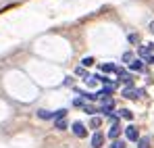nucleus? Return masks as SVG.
Here are the masks:
<instances>
[{
    "mask_svg": "<svg viewBox=\"0 0 154 148\" xmlns=\"http://www.w3.org/2000/svg\"><path fill=\"white\" fill-rule=\"evenodd\" d=\"M104 140H106V136H104L102 131H94V136H92V148H102Z\"/></svg>",
    "mask_w": 154,
    "mask_h": 148,
    "instance_id": "1",
    "label": "nucleus"
},
{
    "mask_svg": "<svg viewBox=\"0 0 154 148\" xmlns=\"http://www.w3.org/2000/svg\"><path fill=\"white\" fill-rule=\"evenodd\" d=\"M71 129H73V134H75L77 138H85L88 136V129H85V125L81 123V121H75V123L71 125Z\"/></svg>",
    "mask_w": 154,
    "mask_h": 148,
    "instance_id": "2",
    "label": "nucleus"
},
{
    "mask_svg": "<svg viewBox=\"0 0 154 148\" xmlns=\"http://www.w3.org/2000/svg\"><path fill=\"white\" fill-rule=\"evenodd\" d=\"M112 109H115V102H112V98H106V100H102V104H100V113L102 115H110L112 113Z\"/></svg>",
    "mask_w": 154,
    "mask_h": 148,
    "instance_id": "3",
    "label": "nucleus"
},
{
    "mask_svg": "<svg viewBox=\"0 0 154 148\" xmlns=\"http://www.w3.org/2000/svg\"><path fill=\"white\" fill-rule=\"evenodd\" d=\"M125 138H127L129 142H137V140H140L137 127H133V125H129V127H125Z\"/></svg>",
    "mask_w": 154,
    "mask_h": 148,
    "instance_id": "4",
    "label": "nucleus"
},
{
    "mask_svg": "<svg viewBox=\"0 0 154 148\" xmlns=\"http://www.w3.org/2000/svg\"><path fill=\"white\" fill-rule=\"evenodd\" d=\"M125 98H129V100H135L137 96H142L144 94V90H135V88H125L123 92H121Z\"/></svg>",
    "mask_w": 154,
    "mask_h": 148,
    "instance_id": "5",
    "label": "nucleus"
},
{
    "mask_svg": "<svg viewBox=\"0 0 154 148\" xmlns=\"http://www.w3.org/2000/svg\"><path fill=\"white\" fill-rule=\"evenodd\" d=\"M110 94H112V86H104V88H100V90L96 92V98L106 100V98H110Z\"/></svg>",
    "mask_w": 154,
    "mask_h": 148,
    "instance_id": "6",
    "label": "nucleus"
},
{
    "mask_svg": "<svg viewBox=\"0 0 154 148\" xmlns=\"http://www.w3.org/2000/svg\"><path fill=\"white\" fill-rule=\"evenodd\" d=\"M119 134H121V123H119V121H112L110 129H108V138L117 140V138H119Z\"/></svg>",
    "mask_w": 154,
    "mask_h": 148,
    "instance_id": "7",
    "label": "nucleus"
},
{
    "mask_svg": "<svg viewBox=\"0 0 154 148\" xmlns=\"http://www.w3.org/2000/svg\"><path fill=\"white\" fill-rule=\"evenodd\" d=\"M129 69H131V71H137V73H140V71H144V61H142V58L131 61V63H129Z\"/></svg>",
    "mask_w": 154,
    "mask_h": 148,
    "instance_id": "8",
    "label": "nucleus"
},
{
    "mask_svg": "<svg viewBox=\"0 0 154 148\" xmlns=\"http://www.w3.org/2000/svg\"><path fill=\"white\" fill-rule=\"evenodd\" d=\"M150 54H154V44H146V46H142L140 48V56H150Z\"/></svg>",
    "mask_w": 154,
    "mask_h": 148,
    "instance_id": "9",
    "label": "nucleus"
},
{
    "mask_svg": "<svg viewBox=\"0 0 154 148\" xmlns=\"http://www.w3.org/2000/svg\"><path fill=\"white\" fill-rule=\"evenodd\" d=\"M115 69H117V65H112V63L100 65V71H102V73H115Z\"/></svg>",
    "mask_w": 154,
    "mask_h": 148,
    "instance_id": "10",
    "label": "nucleus"
},
{
    "mask_svg": "<svg viewBox=\"0 0 154 148\" xmlns=\"http://www.w3.org/2000/svg\"><path fill=\"white\" fill-rule=\"evenodd\" d=\"M52 115H54V117H52L54 121H58V119H65V117H67V109H58V111H56V113H52Z\"/></svg>",
    "mask_w": 154,
    "mask_h": 148,
    "instance_id": "11",
    "label": "nucleus"
},
{
    "mask_svg": "<svg viewBox=\"0 0 154 148\" xmlns=\"http://www.w3.org/2000/svg\"><path fill=\"white\" fill-rule=\"evenodd\" d=\"M119 117H123V119H133V113H131L129 109H121V111H119Z\"/></svg>",
    "mask_w": 154,
    "mask_h": 148,
    "instance_id": "12",
    "label": "nucleus"
},
{
    "mask_svg": "<svg viewBox=\"0 0 154 148\" xmlns=\"http://www.w3.org/2000/svg\"><path fill=\"white\" fill-rule=\"evenodd\" d=\"M137 148H150V138H140L137 140Z\"/></svg>",
    "mask_w": 154,
    "mask_h": 148,
    "instance_id": "13",
    "label": "nucleus"
},
{
    "mask_svg": "<svg viewBox=\"0 0 154 148\" xmlns=\"http://www.w3.org/2000/svg\"><path fill=\"white\" fill-rule=\"evenodd\" d=\"M54 127H56V129H60V131H63V129H67V127H69V123H67V121H65V119H58V121H54Z\"/></svg>",
    "mask_w": 154,
    "mask_h": 148,
    "instance_id": "14",
    "label": "nucleus"
},
{
    "mask_svg": "<svg viewBox=\"0 0 154 148\" xmlns=\"http://www.w3.org/2000/svg\"><path fill=\"white\" fill-rule=\"evenodd\" d=\"M38 117H40V119H52L54 115L48 113V111H44V109H40V111H38Z\"/></svg>",
    "mask_w": 154,
    "mask_h": 148,
    "instance_id": "15",
    "label": "nucleus"
},
{
    "mask_svg": "<svg viewBox=\"0 0 154 148\" xmlns=\"http://www.w3.org/2000/svg\"><path fill=\"white\" fill-rule=\"evenodd\" d=\"M83 113L94 115V113H98V109H96V106H92V104H85V106H83Z\"/></svg>",
    "mask_w": 154,
    "mask_h": 148,
    "instance_id": "16",
    "label": "nucleus"
},
{
    "mask_svg": "<svg viewBox=\"0 0 154 148\" xmlns=\"http://www.w3.org/2000/svg\"><path fill=\"white\" fill-rule=\"evenodd\" d=\"M119 81H121V83H131V81H133V77H131V75L129 73H125V75H121V77H119Z\"/></svg>",
    "mask_w": 154,
    "mask_h": 148,
    "instance_id": "17",
    "label": "nucleus"
},
{
    "mask_svg": "<svg viewBox=\"0 0 154 148\" xmlns=\"http://www.w3.org/2000/svg\"><path fill=\"white\" fill-rule=\"evenodd\" d=\"M92 127H94V129H96V131H98V127H100V125H102V119H100V117H94V119H92Z\"/></svg>",
    "mask_w": 154,
    "mask_h": 148,
    "instance_id": "18",
    "label": "nucleus"
},
{
    "mask_svg": "<svg viewBox=\"0 0 154 148\" xmlns=\"http://www.w3.org/2000/svg\"><path fill=\"white\" fill-rule=\"evenodd\" d=\"M92 65H94V58H92V56H85V58L81 61V67H92Z\"/></svg>",
    "mask_w": 154,
    "mask_h": 148,
    "instance_id": "19",
    "label": "nucleus"
},
{
    "mask_svg": "<svg viewBox=\"0 0 154 148\" xmlns=\"http://www.w3.org/2000/svg\"><path fill=\"white\" fill-rule=\"evenodd\" d=\"M110 148H125V142H123V140H115V142L110 144Z\"/></svg>",
    "mask_w": 154,
    "mask_h": 148,
    "instance_id": "20",
    "label": "nucleus"
},
{
    "mask_svg": "<svg viewBox=\"0 0 154 148\" xmlns=\"http://www.w3.org/2000/svg\"><path fill=\"white\" fill-rule=\"evenodd\" d=\"M75 73H77V75H83L85 79H88V77H92L90 73H85V69H83V67H77V69H75Z\"/></svg>",
    "mask_w": 154,
    "mask_h": 148,
    "instance_id": "21",
    "label": "nucleus"
},
{
    "mask_svg": "<svg viewBox=\"0 0 154 148\" xmlns=\"http://www.w3.org/2000/svg\"><path fill=\"white\" fill-rule=\"evenodd\" d=\"M73 104H75V106H81V109H83V106H85L88 102H85L83 98H75V100H73Z\"/></svg>",
    "mask_w": 154,
    "mask_h": 148,
    "instance_id": "22",
    "label": "nucleus"
},
{
    "mask_svg": "<svg viewBox=\"0 0 154 148\" xmlns=\"http://www.w3.org/2000/svg\"><path fill=\"white\" fill-rule=\"evenodd\" d=\"M129 42H131V44L140 42V36H137V33H131V36H129Z\"/></svg>",
    "mask_w": 154,
    "mask_h": 148,
    "instance_id": "23",
    "label": "nucleus"
},
{
    "mask_svg": "<svg viewBox=\"0 0 154 148\" xmlns=\"http://www.w3.org/2000/svg\"><path fill=\"white\" fill-rule=\"evenodd\" d=\"M131 58H133L131 52H125V54H123V61H125V63H131Z\"/></svg>",
    "mask_w": 154,
    "mask_h": 148,
    "instance_id": "24",
    "label": "nucleus"
},
{
    "mask_svg": "<svg viewBox=\"0 0 154 148\" xmlns=\"http://www.w3.org/2000/svg\"><path fill=\"white\" fill-rule=\"evenodd\" d=\"M146 63H150V65H154V54H150V56H146Z\"/></svg>",
    "mask_w": 154,
    "mask_h": 148,
    "instance_id": "25",
    "label": "nucleus"
},
{
    "mask_svg": "<svg viewBox=\"0 0 154 148\" xmlns=\"http://www.w3.org/2000/svg\"><path fill=\"white\" fill-rule=\"evenodd\" d=\"M150 31H152V33H154V21H152V23H150Z\"/></svg>",
    "mask_w": 154,
    "mask_h": 148,
    "instance_id": "26",
    "label": "nucleus"
}]
</instances>
